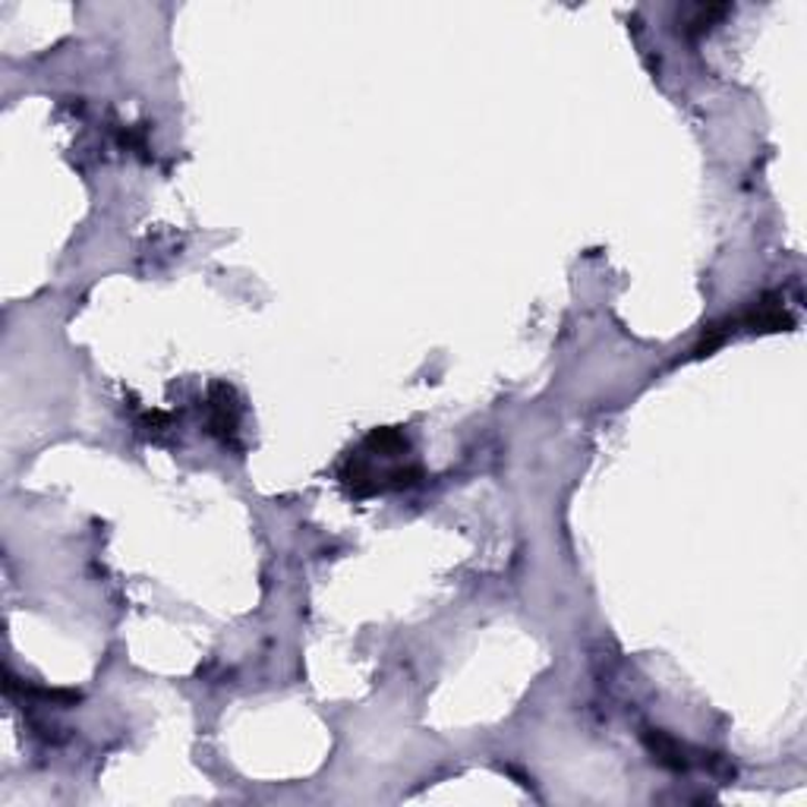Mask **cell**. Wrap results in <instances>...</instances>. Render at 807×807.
<instances>
[{
	"mask_svg": "<svg viewBox=\"0 0 807 807\" xmlns=\"http://www.w3.org/2000/svg\"><path fill=\"white\" fill-rule=\"evenodd\" d=\"M344 483L350 486L354 495H369V492H379V473H376V464L369 454H350L347 461V470L340 473ZM413 476H420V470H407V468H391L382 473V489H401L413 483Z\"/></svg>",
	"mask_w": 807,
	"mask_h": 807,
	"instance_id": "obj_1",
	"label": "cell"
},
{
	"mask_svg": "<svg viewBox=\"0 0 807 807\" xmlns=\"http://www.w3.org/2000/svg\"><path fill=\"white\" fill-rule=\"evenodd\" d=\"M237 423H240V407L234 401V391L228 385H212V432H218L224 442L237 436Z\"/></svg>",
	"mask_w": 807,
	"mask_h": 807,
	"instance_id": "obj_2",
	"label": "cell"
}]
</instances>
